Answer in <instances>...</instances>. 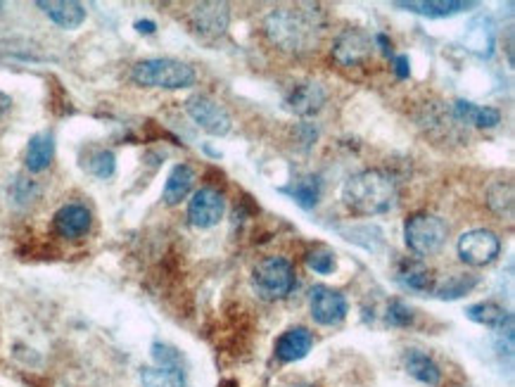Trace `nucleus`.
Here are the masks:
<instances>
[{
    "instance_id": "f257e3e1",
    "label": "nucleus",
    "mask_w": 515,
    "mask_h": 387,
    "mask_svg": "<svg viewBox=\"0 0 515 387\" xmlns=\"http://www.w3.org/2000/svg\"><path fill=\"white\" fill-rule=\"evenodd\" d=\"M264 31L283 53L305 55L316 50L321 43L326 20L319 7H279L266 17Z\"/></svg>"
},
{
    "instance_id": "f03ea898",
    "label": "nucleus",
    "mask_w": 515,
    "mask_h": 387,
    "mask_svg": "<svg viewBox=\"0 0 515 387\" xmlns=\"http://www.w3.org/2000/svg\"><path fill=\"white\" fill-rule=\"evenodd\" d=\"M342 200L347 210L359 217H378L392 210L397 202V181L382 169L359 171L347 178Z\"/></svg>"
},
{
    "instance_id": "7ed1b4c3",
    "label": "nucleus",
    "mask_w": 515,
    "mask_h": 387,
    "mask_svg": "<svg viewBox=\"0 0 515 387\" xmlns=\"http://www.w3.org/2000/svg\"><path fill=\"white\" fill-rule=\"evenodd\" d=\"M131 76L138 86H145V89L178 90L195 83V69L181 60H171V57L138 62Z\"/></svg>"
},
{
    "instance_id": "20e7f679",
    "label": "nucleus",
    "mask_w": 515,
    "mask_h": 387,
    "mask_svg": "<svg viewBox=\"0 0 515 387\" xmlns=\"http://www.w3.org/2000/svg\"><path fill=\"white\" fill-rule=\"evenodd\" d=\"M252 283L259 297L266 302L283 299L295 290V266L283 257H266L254 266Z\"/></svg>"
},
{
    "instance_id": "39448f33",
    "label": "nucleus",
    "mask_w": 515,
    "mask_h": 387,
    "mask_svg": "<svg viewBox=\"0 0 515 387\" xmlns=\"http://www.w3.org/2000/svg\"><path fill=\"white\" fill-rule=\"evenodd\" d=\"M447 221L437 214H427V211L408 217L404 224V240H407L408 250L421 257H430L434 252H440L442 245L447 243Z\"/></svg>"
},
{
    "instance_id": "423d86ee",
    "label": "nucleus",
    "mask_w": 515,
    "mask_h": 387,
    "mask_svg": "<svg viewBox=\"0 0 515 387\" xmlns=\"http://www.w3.org/2000/svg\"><path fill=\"white\" fill-rule=\"evenodd\" d=\"M499 252H502V240L487 228H475L459 238V257L470 266L492 264L499 257Z\"/></svg>"
},
{
    "instance_id": "0eeeda50",
    "label": "nucleus",
    "mask_w": 515,
    "mask_h": 387,
    "mask_svg": "<svg viewBox=\"0 0 515 387\" xmlns=\"http://www.w3.org/2000/svg\"><path fill=\"white\" fill-rule=\"evenodd\" d=\"M188 115L193 116V122L204 129L211 136H226L233 129L231 115L226 112L224 105H219L217 100H211L207 96H193L185 102Z\"/></svg>"
},
{
    "instance_id": "6e6552de",
    "label": "nucleus",
    "mask_w": 515,
    "mask_h": 387,
    "mask_svg": "<svg viewBox=\"0 0 515 387\" xmlns=\"http://www.w3.org/2000/svg\"><path fill=\"white\" fill-rule=\"evenodd\" d=\"M309 306H312V316L321 326H338L342 323L349 312L347 297L339 290H332L328 286H313L309 292Z\"/></svg>"
},
{
    "instance_id": "1a4fd4ad",
    "label": "nucleus",
    "mask_w": 515,
    "mask_h": 387,
    "mask_svg": "<svg viewBox=\"0 0 515 387\" xmlns=\"http://www.w3.org/2000/svg\"><path fill=\"white\" fill-rule=\"evenodd\" d=\"M226 200L214 188H200L188 204V219L195 228H211L224 219Z\"/></svg>"
},
{
    "instance_id": "9d476101",
    "label": "nucleus",
    "mask_w": 515,
    "mask_h": 387,
    "mask_svg": "<svg viewBox=\"0 0 515 387\" xmlns=\"http://www.w3.org/2000/svg\"><path fill=\"white\" fill-rule=\"evenodd\" d=\"M371 53H373V41L364 31H359V29L342 31L335 46H332V57L342 67H359V64L371 60Z\"/></svg>"
},
{
    "instance_id": "9b49d317",
    "label": "nucleus",
    "mask_w": 515,
    "mask_h": 387,
    "mask_svg": "<svg viewBox=\"0 0 515 387\" xmlns=\"http://www.w3.org/2000/svg\"><path fill=\"white\" fill-rule=\"evenodd\" d=\"M231 7L226 3H200L193 7V27L204 39H219L228 31Z\"/></svg>"
},
{
    "instance_id": "f8f14e48",
    "label": "nucleus",
    "mask_w": 515,
    "mask_h": 387,
    "mask_svg": "<svg viewBox=\"0 0 515 387\" xmlns=\"http://www.w3.org/2000/svg\"><path fill=\"white\" fill-rule=\"evenodd\" d=\"M288 108L299 116L316 115L323 105H326V89L316 82L297 83L288 96Z\"/></svg>"
},
{
    "instance_id": "ddd939ff",
    "label": "nucleus",
    "mask_w": 515,
    "mask_h": 387,
    "mask_svg": "<svg viewBox=\"0 0 515 387\" xmlns=\"http://www.w3.org/2000/svg\"><path fill=\"white\" fill-rule=\"evenodd\" d=\"M90 211L83 204H64L57 214H55V231L60 233L62 238H82L90 228Z\"/></svg>"
},
{
    "instance_id": "4468645a",
    "label": "nucleus",
    "mask_w": 515,
    "mask_h": 387,
    "mask_svg": "<svg viewBox=\"0 0 515 387\" xmlns=\"http://www.w3.org/2000/svg\"><path fill=\"white\" fill-rule=\"evenodd\" d=\"M313 347V335L306 331V328H290L285 331L283 335L276 342V357H279L283 364H295V361H302L306 354L312 352Z\"/></svg>"
},
{
    "instance_id": "2eb2a0df",
    "label": "nucleus",
    "mask_w": 515,
    "mask_h": 387,
    "mask_svg": "<svg viewBox=\"0 0 515 387\" xmlns=\"http://www.w3.org/2000/svg\"><path fill=\"white\" fill-rule=\"evenodd\" d=\"M36 5L62 29H76L86 20V7L74 0H39Z\"/></svg>"
},
{
    "instance_id": "dca6fc26",
    "label": "nucleus",
    "mask_w": 515,
    "mask_h": 387,
    "mask_svg": "<svg viewBox=\"0 0 515 387\" xmlns=\"http://www.w3.org/2000/svg\"><path fill=\"white\" fill-rule=\"evenodd\" d=\"M463 41L468 46L470 53L480 55V57H489L494 53V41H496V29L494 22L489 17H477L470 22V27L466 29Z\"/></svg>"
},
{
    "instance_id": "f3484780",
    "label": "nucleus",
    "mask_w": 515,
    "mask_h": 387,
    "mask_svg": "<svg viewBox=\"0 0 515 387\" xmlns=\"http://www.w3.org/2000/svg\"><path fill=\"white\" fill-rule=\"evenodd\" d=\"M401 10H408V13L423 14V17H454V14L463 13V10H470L475 7V3H463V0H427V3H421V0H408V3H394Z\"/></svg>"
},
{
    "instance_id": "a211bd4d",
    "label": "nucleus",
    "mask_w": 515,
    "mask_h": 387,
    "mask_svg": "<svg viewBox=\"0 0 515 387\" xmlns=\"http://www.w3.org/2000/svg\"><path fill=\"white\" fill-rule=\"evenodd\" d=\"M454 116L459 122L473 124L477 129H494L496 124L502 122V112L496 108H480L468 100H456Z\"/></svg>"
},
{
    "instance_id": "6ab92c4d",
    "label": "nucleus",
    "mask_w": 515,
    "mask_h": 387,
    "mask_svg": "<svg viewBox=\"0 0 515 387\" xmlns=\"http://www.w3.org/2000/svg\"><path fill=\"white\" fill-rule=\"evenodd\" d=\"M53 157H55V138H53V133L43 131V133H36V136L29 141L27 155H24V164H27L29 171L39 174V171L50 167Z\"/></svg>"
},
{
    "instance_id": "aec40b11",
    "label": "nucleus",
    "mask_w": 515,
    "mask_h": 387,
    "mask_svg": "<svg viewBox=\"0 0 515 387\" xmlns=\"http://www.w3.org/2000/svg\"><path fill=\"white\" fill-rule=\"evenodd\" d=\"M193 185H195V171L190 169L188 164H176V167L171 169L167 184H164L162 200L167 204H178L181 200L188 197V193L193 191Z\"/></svg>"
},
{
    "instance_id": "412c9836",
    "label": "nucleus",
    "mask_w": 515,
    "mask_h": 387,
    "mask_svg": "<svg viewBox=\"0 0 515 387\" xmlns=\"http://www.w3.org/2000/svg\"><path fill=\"white\" fill-rule=\"evenodd\" d=\"M404 366H407L408 375H414L423 385H437L442 381L440 366L434 364L433 357H427L421 349H408L404 354Z\"/></svg>"
},
{
    "instance_id": "4be33fe9",
    "label": "nucleus",
    "mask_w": 515,
    "mask_h": 387,
    "mask_svg": "<svg viewBox=\"0 0 515 387\" xmlns=\"http://www.w3.org/2000/svg\"><path fill=\"white\" fill-rule=\"evenodd\" d=\"M397 279H399L401 286L408 288V290L416 292L434 290L433 271H430L423 262H418V259H407V262H401Z\"/></svg>"
},
{
    "instance_id": "5701e85b",
    "label": "nucleus",
    "mask_w": 515,
    "mask_h": 387,
    "mask_svg": "<svg viewBox=\"0 0 515 387\" xmlns=\"http://www.w3.org/2000/svg\"><path fill=\"white\" fill-rule=\"evenodd\" d=\"M466 316H468L473 323H480V326L487 328H503L506 323H511V314L503 309L502 305L496 302H477V305H470L466 309Z\"/></svg>"
},
{
    "instance_id": "b1692460",
    "label": "nucleus",
    "mask_w": 515,
    "mask_h": 387,
    "mask_svg": "<svg viewBox=\"0 0 515 387\" xmlns=\"http://www.w3.org/2000/svg\"><path fill=\"white\" fill-rule=\"evenodd\" d=\"M477 283H480V279L473 276V273H454L447 280H442L440 286H434L433 292L440 299H459L463 295H468Z\"/></svg>"
},
{
    "instance_id": "393cba45",
    "label": "nucleus",
    "mask_w": 515,
    "mask_h": 387,
    "mask_svg": "<svg viewBox=\"0 0 515 387\" xmlns=\"http://www.w3.org/2000/svg\"><path fill=\"white\" fill-rule=\"evenodd\" d=\"M142 387H185V378L181 368H142L141 371Z\"/></svg>"
},
{
    "instance_id": "a878e982",
    "label": "nucleus",
    "mask_w": 515,
    "mask_h": 387,
    "mask_svg": "<svg viewBox=\"0 0 515 387\" xmlns=\"http://www.w3.org/2000/svg\"><path fill=\"white\" fill-rule=\"evenodd\" d=\"M283 193L295 197V202H297L299 207L312 210V207H316V202H319L321 197V181L319 178L309 176L305 178V181H297L292 188H283Z\"/></svg>"
},
{
    "instance_id": "bb28decb",
    "label": "nucleus",
    "mask_w": 515,
    "mask_h": 387,
    "mask_svg": "<svg viewBox=\"0 0 515 387\" xmlns=\"http://www.w3.org/2000/svg\"><path fill=\"white\" fill-rule=\"evenodd\" d=\"M86 167H89L90 174H95L98 178H109L112 174H115V167H116L115 155H112L109 150H98V152L90 157Z\"/></svg>"
},
{
    "instance_id": "cd10ccee",
    "label": "nucleus",
    "mask_w": 515,
    "mask_h": 387,
    "mask_svg": "<svg viewBox=\"0 0 515 387\" xmlns=\"http://www.w3.org/2000/svg\"><path fill=\"white\" fill-rule=\"evenodd\" d=\"M387 323L397 328H407L414 323V309L401 302V299H392L387 306Z\"/></svg>"
},
{
    "instance_id": "c85d7f7f",
    "label": "nucleus",
    "mask_w": 515,
    "mask_h": 387,
    "mask_svg": "<svg viewBox=\"0 0 515 387\" xmlns=\"http://www.w3.org/2000/svg\"><path fill=\"white\" fill-rule=\"evenodd\" d=\"M306 266L316 273H332L335 271V252L326 250V247H316L306 254Z\"/></svg>"
},
{
    "instance_id": "c756f323",
    "label": "nucleus",
    "mask_w": 515,
    "mask_h": 387,
    "mask_svg": "<svg viewBox=\"0 0 515 387\" xmlns=\"http://www.w3.org/2000/svg\"><path fill=\"white\" fill-rule=\"evenodd\" d=\"M152 357L157 359V364L164 368H181V354L169 345H152Z\"/></svg>"
},
{
    "instance_id": "7c9ffc66",
    "label": "nucleus",
    "mask_w": 515,
    "mask_h": 387,
    "mask_svg": "<svg viewBox=\"0 0 515 387\" xmlns=\"http://www.w3.org/2000/svg\"><path fill=\"white\" fill-rule=\"evenodd\" d=\"M394 72L399 79H408L411 74V62H408L407 55H399V57H394Z\"/></svg>"
},
{
    "instance_id": "2f4dec72",
    "label": "nucleus",
    "mask_w": 515,
    "mask_h": 387,
    "mask_svg": "<svg viewBox=\"0 0 515 387\" xmlns=\"http://www.w3.org/2000/svg\"><path fill=\"white\" fill-rule=\"evenodd\" d=\"M375 43H378L380 50H382V53H385L387 57L392 55V41H390V39H387L385 34H375Z\"/></svg>"
},
{
    "instance_id": "473e14b6",
    "label": "nucleus",
    "mask_w": 515,
    "mask_h": 387,
    "mask_svg": "<svg viewBox=\"0 0 515 387\" xmlns=\"http://www.w3.org/2000/svg\"><path fill=\"white\" fill-rule=\"evenodd\" d=\"M136 29L141 31V34H155V22H150V20H141V22H136Z\"/></svg>"
},
{
    "instance_id": "72a5a7b5",
    "label": "nucleus",
    "mask_w": 515,
    "mask_h": 387,
    "mask_svg": "<svg viewBox=\"0 0 515 387\" xmlns=\"http://www.w3.org/2000/svg\"><path fill=\"white\" fill-rule=\"evenodd\" d=\"M10 105H13V100H10V96H7V93H3V90H0V116L5 115L7 109H10Z\"/></svg>"
},
{
    "instance_id": "f704fd0d",
    "label": "nucleus",
    "mask_w": 515,
    "mask_h": 387,
    "mask_svg": "<svg viewBox=\"0 0 515 387\" xmlns=\"http://www.w3.org/2000/svg\"><path fill=\"white\" fill-rule=\"evenodd\" d=\"M295 387H316V385H312V383H299V385H295Z\"/></svg>"
}]
</instances>
